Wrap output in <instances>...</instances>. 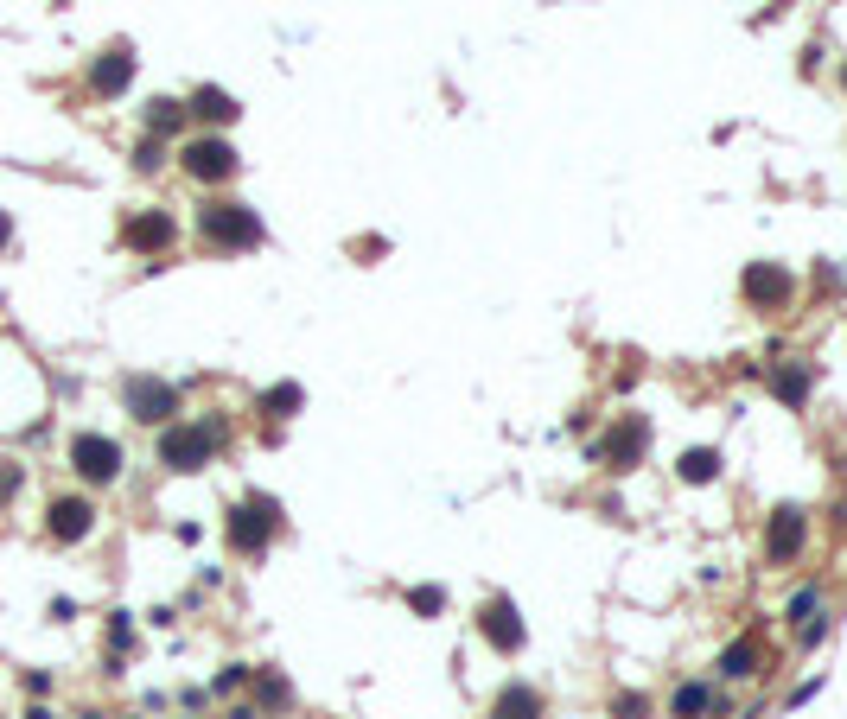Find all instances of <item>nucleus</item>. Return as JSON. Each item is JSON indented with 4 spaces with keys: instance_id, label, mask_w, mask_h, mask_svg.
<instances>
[{
    "instance_id": "obj_1",
    "label": "nucleus",
    "mask_w": 847,
    "mask_h": 719,
    "mask_svg": "<svg viewBox=\"0 0 847 719\" xmlns=\"http://www.w3.org/2000/svg\"><path fill=\"white\" fill-rule=\"evenodd\" d=\"M198 230H204V242H217V249H255V242H262L255 210L249 204H223V198H211L198 210Z\"/></svg>"
},
{
    "instance_id": "obj_2",
    "label": "nucleus",
    "mask_w": 847,
    "mask_h": 719,
    "mask_svg": "<svg viewBox=\"0 0 847 719\" xmlns=\"http://www.w3.org/2000/svg\"><path fill=\"white\" fill-rule=\"evenodd\" d=\"M217 452V420H192V427H166L160 433V465L166 471H204Z\"/></svg>"
},
{
    "instance_id": "obj_3",
    "label": "nucleus",
    "mask_w": 847,
    "mask_h": 719,
    "mask_svg": "<svg viewBox=\"0 0 847 719\" xmlns=\"http://www.w3.org/2000/svg\"><path fill=\"white\" fill-rule=\"evenodd\" d=\"M179 160H185V172H192V179H204V185L236 179V147H230V140H217V134L185 140V147H179Z\"/></svg>"
},
{
    "instance_id": "obj_4",
    "label": "nucleus",
    "mask_w": 847,
    "mask_h": 719,
    "mask_svg": "<svg viewBox=\"0 0 847 719\" xmlns=\"http://www.w3.org/2000/svg\"><path fill=\"white\" fill-rule=\"evenodd\" d=\"M71 465H77V478H90V484H115L121 478V446L109 440V433H77V440H71Z\"/></svg>"
},
{
    "instance_id": "obj_5",
    "label": "nucleus",
    "mask_w": 847,
    "mask_h": 719,
    "mask_svg": "<svg viewBox=\"0 0 847 719\" xmlns=\"http://www.w3.org/2000/svg\"><path fill=\"white\" fill-rule=\"evenodd\" d=\"M803 541H809V516L797 510V503H777L771 510V522H765V560H797L803 554Z\"/></svg>"
},
{
    "instance_id": "obj_6",
    "label": "nucleus",
    "mask_w": 847,
    "mask_h": 719,
    "mask_svg": "<svg viewBox=\"0 0 847 719\" xmlns=\"http://www.w3.org/2000/svg\"><path fill=\"white\" fill-rule=\"evenodd\" d=\"M274 522H281V516H274V503L268 497H249L242 510H230V548L236 554H262L268 535H274Z\"/></svg>"
},
{
    "instance_id": "obj_7",
    "label": "nucleus",
    "mask_w": 847,
    "mask_h": 719,
    "mask_svg": "<svg viewBox=\"0 0 847 719\" xmlns=\"http://www.w3.org/2000/svg\"><path fill=\"white\" fill-rule=\"evenodd\" d=\"M739 287H746V300H752L758 312H777L790 293H797V280H790V268H777V261H752Z\"/></svg>"
},
{
    "instance_id": "obj_8",
    "label": "nucleus",
    "mask_w": 847,
    "mask_h": 719,
    "mask_svg": "<svg viewBox=\"0 0 847 719\" xmlns=\"http://www.w3.org/2000/svg\"><path fill=\"white\" fill-rule=\"evenodd\" d=\"M128 408H134V420L160 427V420L179 414V389H172V382H160V376H134V382H128Z\"/></svg>"
},
{
    "instance_id": "obj_9",
    "label": "nucleus",
    "mask_w": 847,
    "mask_h": 719,
    "mask_svg": "<svg viewBox=\"0 0 847 719\" xmlns=\"http://www.w3.org/2000/svg\"><path fill=\"white\" fill-rule=\"evenodd\" d=\"M478 630H484V643H491V650H504V656H516V650H523V637H529L510 599H484V611H478Z\"/></svg>"
},
{
    "instance_id": "obj_10",
    "label": "nucleus",
    "mask_w": 847,
    "mask_h": 719,
    "mask_svg": "<svg viewBox=\"0 0 847 719\" xmlns=\"http://www.w3.org/2000/svg\"><path fill=\"white\" fill-rule=\"evenodd\" d=\"M644 446H650V427H644V420H637V414H625V420H618V427H612V433H605V440H599V459L612 465V471H631V465H637V452H644Z\"/></svg>"
},
{
    "instance_id": "obj_11",
    "label": "nucleus",
    "mask_w": 847,
    "mask_h": 719,
    "mask_svg": "<svg viewBox=\"0 0 847 719\" xmlns=\"http://www.w3.org/2000/svg\"><path fill=\"white\" fill-rule=\"evenodd\" d=\"M172 236H179V223H172L166 210H141V217H128V230H121V242H128L134 255H160V249H172Z\"/></svg>"
},
{
    "instance_id": "obj_12",
    "label": "nucleus",
    "mask_w": 847,
    "mask_h": 719,
    "mask_svg": "<svg viewBox=\"0 0 847 719\" xmlns=\"http://www.w3.org/2000/svg\"><path fill=\"white\" fill-rule=\"evenodd\" d=\"M45 529H51V541H64V548H71V541H83V535L96 529V503H90V497H58V503H51V522H45Z\"/></svg>"
},
{
    "instance_id": "obj_13",
    "label": "nucleus",
    "mask_w": 847,
    "mask_h": 719,
    "mask_svg": "<svg viewBox=\"0 0 847 719\" xmlns=\"http://www.w3.org/2000/svg\"><path fill=\"white\" fill-rule=\"evenodd\" d=\"M484 719H548V707H542V694H535L529 681H510V688H497Z\"/></svg>"
},
{
    "instance_id": "obj_14",
    "label": "nucleus",
    "mask_w": 847,
    "mask_h": 719,
    "mask_svg": "<svg viewBox=\"0 0 847 719\" xmlns=\"http://www.w3.org/2000/svg\"><path fill=\"white\" fill-rule=\"evenodd\" d=\"M128 77H134V51L115 45V51H102V58H96L90 90H96V96H121V90H128Z\"/></svg>"
},
{
    "instance_id": "obj_15",
    "label": "nucleus",
    "mask_w": 847,
    "mask_h": 719,
    "mask_svg": "<svg viewBox=\"0 0 847 719\" xmlns=\"http://www.w3.org/2000/svg\"><path fill=\"white\" fill-rule=\"evenodd\" d=\"M758 662H765V656H758V643H752V637H739V643H726V650H720L714 675H720V681H752V675H758Z\"/></svg>"
},
{
    "instance_id": "obj_16",
    "label": "nucleus",
    "mask_w": 847,
    "mask_h": 719,
    "mask_svg": "<svg viewBox=\"0 0 847 719\" xmlns=\"http://www.w3.org/2000/svg\"><path fill=\"white\" fill-rule=\"evenodd\" d=\"M707 713H714V688L707 681H682L669 694V719H707Z\"/></svg>"
},
{
    "instance_id": "obj_17",
    "label": "nucleus",
    "mask_w": 847,
    "mask_h": 719,
    "mask_svg": "<svg viewBox=\"0 0 847 719\" xmlns=\"http://www.w3.org/2000/svg\"><path fill=\"white\" fill-rule=\"evenodd\" d=\"M185 115H198V121H211V128H223V121H236V102L223 96V90H211V83H204V90L192 96V109Z\"/></svg>"
},
{
    "instance_id": "obj_18",
    "label": "nucleus",
    "mask_w": 847,
    "mask_h": 719,
    "mask_svg": "<svg viewBox=\"0 0 847 719\" xmlns=\"http://www.w3.org/2000/svg\"><path fill=\"white\" fill-rule=\"evenodd\" d=\"M676 478H682V484H714V478H720V452H714V446H701V452H682Z\"/></svg>"
},
{
    "instance_id": "obj_19",
    "label": "nucleus",
    "mask_w": 847,
    "mask_h": 719,
    "mask_svg": "<svg viewBox=\"0 0 847 719\" xmlns=\"http://www.w3.org/2000/svg\"><path fill=\"white\" fill-rule=\"evenodd\" d=\"M281 707H293V688L281 675H262V688H255V713H281Z\"/></svg>"
},
{
    "instance_id": "obj_20",
    "label": "nucleus",
    "mask_w": 847,
    "mask_h": 719,
    "mask_svg": "<svg viewBox=\"0 0 847 719\" xmlns=\"http://www.w3.org/2000/svg\"><path fill=\"white\" fill-rule=\"evenodd\" d=\"M771 389H777V401H790V408H797V401L809 395V376H803V370H797V376H790V370H777V376H771Z\"/></svg>"
},
{
    "instance_id": "obj_21",
    "label": "nucleus",
    "mask_w": 847,
    "mask_h": 719,
    "mask_svg": "<svg viewBox=\"0 0 847 719\" xmlns=\"http://www.w3.org/2000/svg\"><path fill=\"white\" fill-rule=\"evenodd\" d=\"M612 719H650V694H612Z\"/></svg>"
},
{
    "instance_id": "obj_22",
    "label": "nucleus",
    "mask_w": 847,
    "mask_h": 719,
    "mask_svg": "<svg viewBox=\"0 0 847 719\" xmlns=\"http://www.w3.org/2000/svg\"><path fill=\"white\" fill-rule=\"evenodd\" d=\"M179 121H185V115H179V102H147V128H153V134H172Z\"/></svg>"
},
{
    "instance_id": "obj_23",
    "label": "nucleus",
    "mask_w": 847,
    "mask_h": 719,
    "mask_svg": "<svg viewBox=\"0 0 847 719\" xmlns=\"http://www.w3.org/2000/svg\"><path fill=\"white\" fill-rule=\"evenodd\" d=\"M816 611H822V592H816V586H803L797 599H790V611H784V618H790V624H797V618L809 624V618H816Z\"/></svg>"
},
{
    "instance_id": "obj_24",
    "label": "nucleus",
    "mask_w": 847,
    "mask_h": 719,
    "mask_svg": "<svg viewBox=\"0 0 847 719\" xmlns=\"http://www.w3.org/2000/svg\"><path fill=\"white\" fill-rule=\"evenodd\" d=\"M408 605L421 611V618H434V611H446V592H440V586H414V592H408Z\"/></svg>"
},
{
    "instance_id": "obj_25",
    "label": "nucleus",
    "mask_w": 847,
    "mask_h": 719,
    "mask_svg": "<svg viewBox=\"0 0 847 719\" xmlns=\"http://www.w3.org/2000/svg\"><path fill=\"white\" fill-rule=\"evenodd\" d=\"M300 401H306V395L293 389V382H281V389H268V414H293Z\"/></svg>"
},
{
    "instance_id": "obj_26",
    "label": "nucleus",
    "mask_w": 847,
    "mask_h": 719,
    "mask_svg": "<svg viewBox=\"0 0 847 719\" xmlns=\"http://www.w3.org/2000/svg\"><path fill=\"white\" fill-rule=\"evenodd\" d=\"M249 675H255V669H242V662H236V669H223V675L211 681V694H236V688H249Z\"/></svg>"
},
{
    "instance_id": "obj_27",
    "label": "nucleus",
    "mask_w": 847,
    "mask_h": 719,
    "mask_svg": "<svg viewBox=\"0 0 847 719\" xmlns=\"http://www.w3.org/2000/svg\"><path fill=\"white\" fill-rule=\"evenodd\" d=\"M822 637H828V618H809V624L797 630V643H803V650H816V643H822Z\"/></svg>"
},
{
    "instance_id": "obj_28",
    "label": "nucleus",
    "mask_w": 847,
    "mask_h": 719,
    "mask_svg": "<svg viewBox=\"0 0 847 719\" xmlns=\"http://www.w3.org/2000/svg\"><path fill=\"white\" fill-rule=\"evenodd\" d=\"M128 637H134V630H128V611H115V624H109V643H115V650H128Z\"/></svg>"
},
{
    "instance_id": "obj_29",
    "label": "nucleus",
    "mask_w": 847,
    "mask_h": 719,
    "mask_svg": "<svg viewBox=\"0 0 847 719\" xmlns=\"http://www.w3.org/2000/svg\"><path fill=\"white\" fill-rule=\"evenodd\" d=\"M134 166H141V172H153V166H160V140H141V153H134Z\"/></svg>"
},
{
    "instance_id": "obj_30",
    "label": "nucleus",
    "mask_w": 847,
    "mask_h": 719,
    "mask_svg": "<svg viewBox=\"0 0 847 719\" xmlns=\"http://www.w3.org/2000/svg\"><path fill=\"white\" fill-rule=\"evenodd\" d=\"M26 719H58V713H51V707H26Z\"/></svg>"
},
{
    "instance_id": "obj_31",
    "label": "nucleus",
    "mask_w": 847,
    "mask_h": 719,
    "mask_svg": "<svg viewBox=\"0 0 847 719\" xmlns=\"http://www.w3.org/2000/svg\"><path fill=\"white\" fill-rule=\"evenodd\" d=\"M0 242H7V217H0Z\"/></svg>"
},
{
    "instance_id": "obj_32",
    "label": "nucleus",
    "mask_w": 847,
    "mask_h": 719,
    "mask_svg": "<svg viewBox=\"0 0 847 719\" xmlns=\"http://www.w3.org/2000/svg\"><path fill=\"white\" fill-rule=\"evenodd\" d=\"M841 83H847V70H841Z\"/></svg>"
}]
</instances>
